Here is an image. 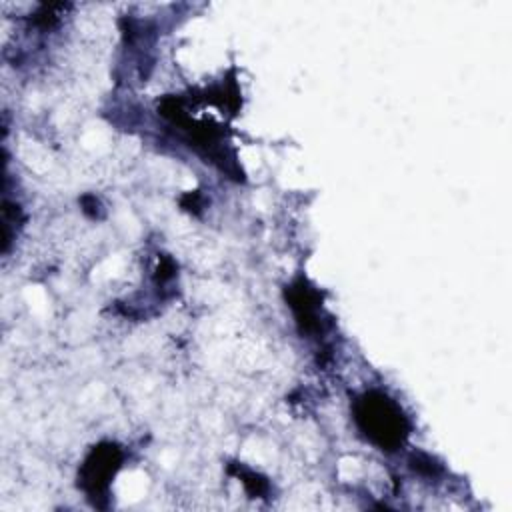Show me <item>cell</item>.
<instances>
[{
    "label": "cell",
    "instance_id": "obj_1",
    "mask_svg": "<svg viewBox=\"0 0 512 512\" xmlns=\"http://www.w3.org/2000/svg\"><path fill=\"white\" fill-rule=\"evenodd\" d=\"M354 414L360 430L382 450L398 448L408 434L402 410L382 392H366L358 398Z\"/></svg>",
    "mask_w": 512,
    "mask_h": 512
},
{
    "label": "cell",
    "instance_id": "obj_2",
    "mask_svg": "<svg viewBox=\"0 0 512 512\" xmlns=\"http://www.w3.org/2000/svg\"><path fill=\"white\" fill-rule=\"evenodd\" d=\"M120 464V452L116 446H100L96 448L82 470V486L90 492V494H98L106 488L108 478L116 472Z\"/></svg>",
    "mask_w": 512,
    "mask_h": 512
},
{
    "label": "cell",
    "instance_id": "obj_3",
    "mask_svg": "<svg viewBox=\"0 0 512 512\" xmlns=\"http://www.w3.org/2000/svg\"><path fill=\"white\" fill-rule=\"evenodd\" d=\"M314 296L316 294L302 280L290 288V306L294 308L298 322L304 326V330H312L318 326Z\"/></svg>",
    "mask_w": 512,
    "mask_h": 512
}]
</instances>
